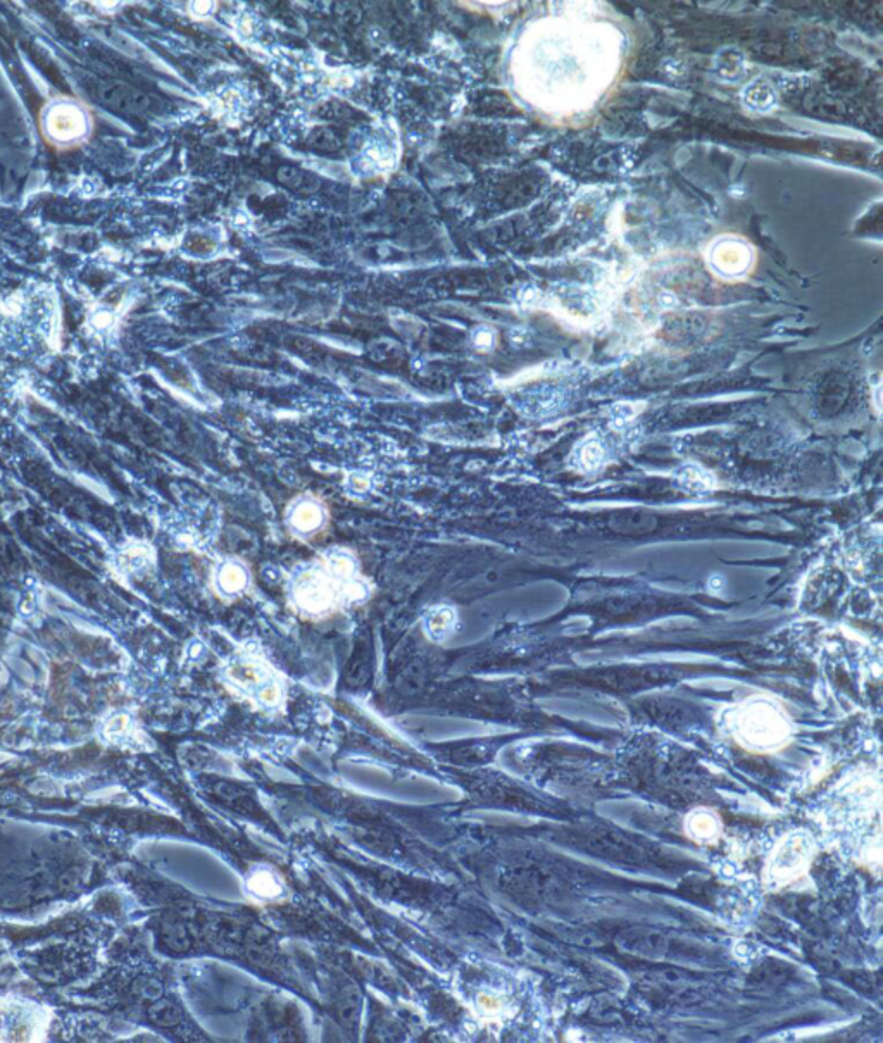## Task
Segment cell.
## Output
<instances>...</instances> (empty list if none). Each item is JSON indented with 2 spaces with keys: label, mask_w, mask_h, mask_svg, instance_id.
Returning <instances> with one entry per match:
<instances>
[{
  "label": "cell",
  "mask_w": 883,
  "mask_h": 1043,
  "mask_svg": "<svg viewBox=\"0 0 883 1043\" xmlns=\"http://www.w3.org/2000/svg\"><path fill=\"white\" fill-rule=\"evenodd\" d=\"M623 56V33L609 21L568 14L551 23L540 56L547 111L559 118L592 111L616 83Z\"/></svg>",
  "instance_id": "1"
},
{
  "label": "cell",
  "mask_w": 883,
  "mask_h": 1043,
  "mask_svg": "<svg viewBox=\"0 0 883 1043\" xmlns=\"http://www.w3.org/2000/svg\"><path fill=\"white\" fill-rule=\"evenodd\" d=\"M735 735L754 749H777L789 737V723L770 702H749L735 716Z\"/></svg>",
  "instance_id": "2"
},
{
  "label": "cell",
  "mask_w": 883,
  "mask_h": 1043,
  "mask_svg": "<svg viewBox=\"0 0 883 1043\" xmlns=\"http://www.w3.org/2000/svg\"><path fill=\"white\" fill-rule=\"evenodd\" d=\"M44 130L54 144H75L87 135V113L73 102H57L45 113Z\"/></svg>",
  "instance_id": "3"
},
{
  "label": "cell",
  "mask_w": 883,
  "mask_h": 1043,
  "mask_svg": "<svg viewBox=\"0 0 883 1043\" xmlns=\"http://www.w3.org/2000/svg\"><path fill=\"white\" fill-rule=\"evenodd\" d=\"M708 257L711 268L728 280L746 276L751 269L752 259H754L751 247L739 238L732 237L716 240L709 247Z\"/></svg>",
  "instance_id": "4"
},
{
  "label": "cell",
  "mask_w": 883,
  "mask_h": 1043,
  "mask_svg": "<svg viewBox=\"0 0 883 1043\" xmlns=\"http://www.w3.org/2000/svg\"><path fill=\"white\" fill-rule=\"evenodd\" d=\"M295 597H297V602L301 604V607H304L307 611L320 613V611H325L326 607H330V604H332L333 592L330 585H328V581L323 576L306 575L297 581Z\"/></svg>",
  "instance_id": "5"
},
{
  "label": "cell",
  "mask_w": 883,
  "mask_h": 1043,
  "mask_svg": "<svg viewBox=\"0 0 883 1043\" xmlns=\"http://www.w3.org/2000/svg\"><path fill=\"white\" fill-rule=\"evenodd\" d=\"M804 866H806L804 844L801 840H796L794 844L787 845L785 854H778L775 866L771 869H773V875L780 880H790L794 876L801 875Z\"/></svg>",
  "instance_id": "6"
},
{
  "label": "cell",
  "mask_w": 883,
  "mask_h": 1043,
  "mask_svg": "<svg viewBox=\"0 0 883 1043\" xmlns=\"http://www.w3.org/2000/svg\"><path fill=\"white\" fill-rule=\"evenodd\" d=\"M718 826H720L718 818L711 812L699 811L689 818V835L697 838V842H702V840L713 838L718 833Z\"/></svg>",
  "instance_id": "7"
},
{
  "label": "cell",
  "mask_w": 883,
  "mask_h": 1043,
  "mask_svg": "<svg viewBox=\"0 0 883 1043\" xmlns=\"http://www.w3.org/2000/svg\"><path fill=\"white\" fill-rule=\"evenodd\" d=\"M280 182L285 187L292 188V190H299V192H313L314 188L318 187V182L314 180L313 176L307 175L301 169L295 168H283L278 173Z\"/></svg>",
  "instance_id": "8"
},
{
  "label": "cell",
  "mask_w": 883,
  "mask_h": 1043,
  "mask_svg": "<svg viewBox=\"0 0 883 1043\" xmlns=\"http://www.w3.org/2000/svg\"><path fill=\"white\" fill-rule=\"evenodd\" d=\"M321 519H323V514H321L320 507L314 506L311 502L301 504L295 509L294 516H292L295 528L301 531H313L314 528L321 525Z\"/></svg>",
  "instance_id": "9"
},
{
  "label": "cell",
  "mask_w": 883,
  "mask_h": 1043,
  "mask_svg": "<svg viewBox=\"0 0 883 1043\" xmlns=\"http://www.w3.org/2000/svg\"><path fill=\"white\" fill-rule=\"evenodd\" d=\"M245 581H247V578H245L244 569L240 568V566L226 564L225 568L221 569L220 585L225 592L233 594V592L242 590L245 587Z\"/></svg>",
  "instance_id": "10"
},
{
  "label": "cell",
  "mask_w": 883,
  "mask_h": 1043,
  "mask_svg": "<svg viewBox=\"0 0 883 1043\" xmlns=\"http://www.w3.org/2000/svg\"><path fill=\"white\" fill-rule=\"evenodd\" d=\"M313 144L318 145L321 149L330 150V152H333V150H337L340 147L339 138L335 137L332 132H328V130H321V132L314 133Z\"/></svg>",
  "instance_id": "11"
},
{
  "label": "cell",
  "mask_w": 883,
  "mask_h": 1043,
  "mask_svg": "<svg viewBox=\"0 0 883 1043\" xmlns=\"http://www.w3.org/2000/svg\"><path fill=\"white\" fill-rule=\"evenodd\" d=\"M451 623V611H447V609H439L437 613L433 614L432 619H430V630H432L433 633H442V631L447 630V628L451 626Z\"/></svg>",
  "instance_id": "12"
},
{
  "label": "cell",
  "mask_w": 883,
  "mask_h": 1043,
  "mask_svg": "<svg viewBox=\"0 0 883 1043\" xmlns=\"http://www.w3.org/2000/svg\"><path fill=\"white\" fill-rule=\"evenodd\" d=\"M333 569H335L337 575L349 576L352 573V561L349 557L345 556L335 557V561H333Z\"/></svg>",
  "instance_id": "13"
}]
</instances>
